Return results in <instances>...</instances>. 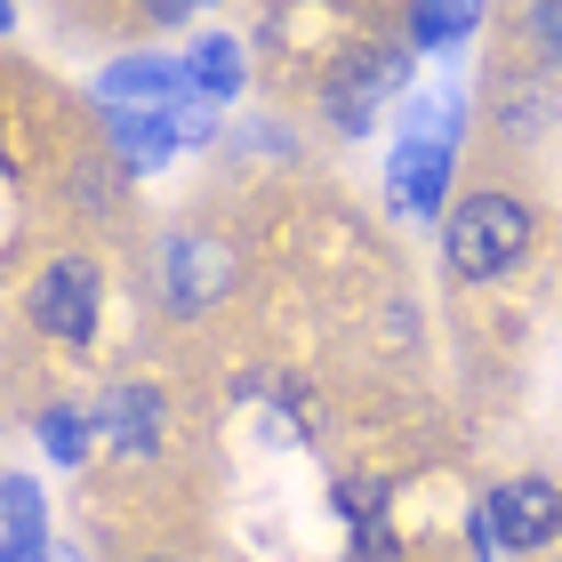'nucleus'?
I'll list each match as a JSON object with an SVG mask.
<instances>
[{"instance_id":"f257e3e1","label":"nucleus","mask_w":562,"mask_h":562,"mask_svg":"<svg viewBox=\"0 0 562 562\" xmlns=\"http://www.w3.org/2000/svg\"><path fill=\"white\" fill-rule=\"evenodd\" d=\"M450 273H467V281H506L522 258H530V210L515 193H467L458 201V217H450Z\"/></svg>"},{"instance_id":"f03ea898","label":"nucleus","mask_w":562,"mask_h":562,"mask_svg":"<svg viewBox=\"0 0 562 562\" xmlns=\"http://www.w3.org/2000/svg\"><path fill=\"white\" fill-rule=\"evenodd\" d=\"M97 297H105L97 266L89 258H57L33 281V329H48L57 346H89L97 338Z\"/></svg>"},{"instance_id":"7ed1b4c3","label":"nucleus","mask_w":562,"mask_h":562,"mask_svg":"<svg viewBox=\"0 0 562 562\" xmlns=\"http://www.w3.org/2000/svg\"><path fill=\"white\" fill-rule=\"evenodd\" d=\"M234 290V249L210 241V234H177L161 249V297L169 314H201V305H217Z\"/></svg>"},{"instance_id":"20e7f679","label":"nucleus","mask_w":562,"mask_h":562,"mask_svg":"<svg viewBox=\"0 0 562 562\" xmlns=\"http://www.w3.org/2000/svg\"><path fill=\"white\" fill-rule=\"evenodd\" d=\"M482 515H491L498 547H515V554L562 539V491H554V482H539V474H522V482H506V491H491V498H482Z\"/></svg>"},{"instance_id":"39448f33","label":"nucleus","mask_w":562,"mask_h":562,"mask_svg":"<svg viewBox=\"0 0 562 562\" xmlns=\"http://www.w3.org/2000/svg\"><path fill=\"white\" fill-rule=\"evenodd\" d=\"M450 153H458V145H442V137H394L386 193H394L402 217H434V210H442V193H450Z\"/></svg>"},{"instance_id":"423d86ee","label":"nucleus","mask_w":562,"mask_h":562,"mask_svg":"<svg viewBox=\"0 0 562 562\" xmlns=\"http://www.w3.org/2000/svg\"><path fill=\"white\" fill-rule=\"evenodd\" d=\"M411 89V57H362L353 72H338V89H329V121H338L346 137H370V121H378V105L386 97H402Z\"/></svg>"},{"instance_id":"0eeeda50","label":"nucleus","mask_w":562,"mask_h":562,"mask_svg":"<svg viewBox=\"0 0 562 562\" xmlns=\"http://www.w3.org/2000/svg\"><path fill=\"white\" fill-rule=\"evenodd\" d=\"M177 97H193V81H186V65H161V57H121L97 81V105L105 113H169Z\"/></svg>"},{"instance_id":"6e6552de","label":"nucleus","mask_w":562,"mask_h":562,"mask_svg":"<svg viewBox=\"0 0 562 562\" xmlns=\"http://www.w3.org/2000/svg\"><path fill=\"white\" fill-rule=\"evenodd\" d=\"M97 434H105L121 458H153L161 450V394L153 386H113L97 402Z\"/></svg>"},{"instance_id":"1a4fd4ad","label":"nucleus","mask_w":562,"mask_h":562,"mask_svg":"<svg viewBox=\"0 0 562 562\" xmlns=\"http://www.w3.org/2000/svg\"><path fill=\"white\" fill-rule=\"evenodd\" d=\"M48 554V506L24 474L0 482V562H41Z\"/></svg>"},{"instance_id":"9d476101","label":"nucleus","mask_w":562,"mask_h":562,"mask_svg":"<svg viewBox=\"0 0 562 562\" xmlns=\"http://www.w3.org/2000/svg\"><path fill=\"white\" fill-rule=\"evenodd\" d=\"M105 130H113V153L130 161L137 177L145 169H161L177 145H186V130H177V113H105Z\"/></svg>"},{"instance_id":"9b49d317","label":"nucleus","mask_w":562,"mask_h":562,"mask_svg":"<svg viewBox=\"0 0 562 562\" xmlns=\"http://www.w3.org/2000/svg\"><path fill=\"white\" fill-rule=\"evenodd\" d=\"M186 81H193V97H201V105H225V97H241V41H225V33L193 41Z\"/></svg>"},{"instance_id":"f8f14e48","label":"nucleus","mask_w":562,"mask_h":562,"mask_svg":"<svg viewBox=\"0 0 562 562\" xmlns=\"http://www.w3.org/2000/svg\"><path fill=\"white\" fill-rule=\"evenodd\" d=\"M482 9L491 0H411V33H418V48H458L482 24Z\"/></svg>"},{"instance_id":"ddd939ff","label":"nucleus","mask_w":562,"mask_h":562,"mask_svg":"<svg viewBox=\"0 0 562 562\" xmlns=\"http://www.w3.org/2000/svg\"><path fill=\"white\" fill-rule=\"evenodd\" d=\"M458 130H467V97L458 89H426L411 113H402V137H442V145H458Z\"/></svg>"},{"instance_id":"4468645a","label":"nucleus","mask_w":562,"mask_h":562,"mask_svg":"<svg viewBox=\"0 0 562 562\" xmlns=\"http://www.w3.org/2000/svg\"><path fill=\"white\" fill-rule=\"evenodd\" d=\"M89 442H97V426H89V418H72V411H48V418H41V450L57 458V467H81Z\"/></svg>"},{"instance_id":"2eb2a0df","label":"nucleus","mask_w":562,"mask_h":562,"mask_svg":"<svg viewBox=\"0 0 562 562\" xmlns=\"http://www.w3.org/2000/svg\"><path fill=\"white\" fill-rule=\"evenodd\" d=\"M530 41L547 48V65H562V0H530Z\"/></svg>"},{"instance_id":"dca6fc26","label":"nucleus","mask_w":562,"mask_h":562,"mask_svg":"<svg viewBox=\"0 0 562 562\" xmlns=\"http://www.w3.org/2000/svg\"><path fill=\"white\" fill-rule=\"evenodd\" d=\"M554 105L547 97H522V89H506V105H498V121H506V137H522V130H539Z\"/></svg>"},{"instance_id":"f3484780","label":"nucleus","mask_w":562,"mask_h":562,"mask_svg":"<svg viewBox=\"0 0 562 562\" xmlns=\"http://www.w3.org/2000/svg\"><path fill=\"white\" fill-rule=\"evenodd\" d=\"M338 506L353 515V530H362V522H386V491H378V482H346Z\"/></svg>"},{"instance_id":"a211bd4d","label":"nucleus","mask_w":562,"mask_h":562,"mask_svg":"<svg viewBox=\"0 0 562 562\" xmlns=\"http://www.w3.org/2000/svg\"><path fill=\"white\" fill-rule=\"evenodd\" d=\"M402 547H394V530L386 522H362V530H353V562H394Z\"/></svg>"},{"instance_id":"6ab92c4d","label":"nucleus","mask_w":562,"mask_h":562,"mask_svg":"<svg viewBox=\"0 0 562 562\" xmlns=\"http://www.w3.org/2000/svg\"><path fill=\"white\" fill-rule=\"evenodd\" d=\"M201 9H217V0H145L153 24H186V16H201Z\"/></svg>"},{"instance_id":"aec40b11","label":"nucleus","mask_w":562,"mask_h":562,"mask_svg":"<svg viewBox=\"0 0 562 562\" xmlns=\"http://www.w3.org/2000/svg\"><path fill=\"white\" fill-rule=\"evenodd\" d=\"M41 562H89V554H81V547H48Z\"/></svg>"},{"instance_id":"412c9836","label":"nucleus","mask_w":562,"mask_h":562,"mask_svg":"<svg viewBox=\"0 0 562 562\" xmlns=\"http://www.w3.org/2000/svg\"><path fill=\"white\" fill-rule=\"evenodd\" d=\"M9 24H16V9H9V0H0V33H9Z\"/></svg>"}]
</instances>
